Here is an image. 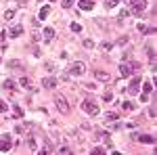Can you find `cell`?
<instances>
[{
  "instance_id": "cell-22",
  "label": "cell",
  "mask_w": 157,
  "mask_h": 155,
  "mask_svg": "<svg viewBox=\"0 0 157 155\" xmlns=\"http://www.w3.org/2000/svg\"><path fill=\"white\" fill-rule=\"evenodd\" d=\"M117 4H120V0H105V6H109V9L111 6H117Z\"/></svg>"
},
{
  "instance_id": "cell-11",
  "label": "cell",
  "mask_w": 157,
  "mask_h": 155,
  "mask_svg": "<svg viewBox=\"0 0 157 155\" xmlns=\"http://www.w3.org/2000/svg\"><path fill=\"white\" fill-rule=\"evenodd\" d=\"M15 88H17V86H15V82H13V80H4V82H2V90H6V92H15Z\"/></svg>"
},
{
  "instance_id": "cell-15",
  "label": "cell",
  "mask_w": 157,
  "mask_h": 155,
  "mask_svg": "<svg viewBox=\"0 0 157 155\" xmlns=\"http://www.w3.org/2000/svg\"><path fill=\"white\" fill-rule=\"evenodd\" d=\"M138 29H140L143 34H155V27H147L145 23H138Z\"/></svg>"
},
{
  "instance_id": "cell-23",
  "label": "cell",
  "mask_w": 157,
  "mask_h": 155,
  "mask_svg": "<svg viewBox=\"0 0 157 155\" xmlns=\"http://www.w3.org/2000/svg\"><path fill=\"white\" fill-rule=\"evenodd\" d=\"M147 55H149V61H151V63L155 61V50H153L151 46H149V50H147Z\"/></svg>"
},
{
  "instance_id": "cell-29",
  "label": "cell",
  "mask_w": 157,
  "mask_h": 155,
  "mask_svg": "<svg viewBox=\"0 0 157 155\" xmlns=\"http://www.w3.org/2000/svg\"><path fill=\"white\" fill-rule=\"evenodd\" d=\"M44 69H46V72H55V65H52V63H44Z\"/></svg>"
},
{
  "instance_id": "cell-6",
  "label": "cell",
  "mask_w": 157,
  "mask_h": 155,
  "mask_svg": "<svg viewBox=\"0 0 157 155\" xmlns=\"http://www.w3.org/2000/svg\"><path fill=\"white\" fill-rule=\"evenodd\" d=\"M11 149H13L11 136H2V138H0V151H2V153H6V151H11Z\"/></svg>"
},
{
  "instance_id": "cell-12",
  "label": "cell",
  "mask_w": 157,
  "mask_h": 155,
  "mask_svg": "<svg viewBox=\"0 0 157 155\" xmlns=\"http://www.w3.org/2000/svg\"><path fill=\"white\" fill-rule=\"evenodd\" d=\"M27 147H29V151H32V153H36V151H38L36 136H34V134H29V136H27Z\"/></svg>"
},
{
  "instance_id": "cell-25",
  "label": "cell",
  "mask_w": 157,
  "mask_h": 155,
  "mask_svg": "<svg viewBox=\"0 0 157 155\" xmlns=\"http://www.w3.org/2000/svg\"><path fill=\"white\" fill-rule=\"evenodd\" d=\"M4 17H6V21H11L13 17H15V11H13V9H9V11L4 13Z\"/></svg>"
},
{
  "instance_id": "cell-20",
  "label": "cell",
  "mask_w": 157,
  "mask_h": 155,
  "mask_svg": "<svg viewBox=\"0 0 157 155\" xmlns=\"http://www.w3.org/2000/svg\"><path fill=\"white\" fill-rule=\"evenodd\" d=\"M97 78H98V80H101V82H107V80H109L107 72H97Z\"/></svg>"
},
{
  "instance_id": "cell-13",
  "label": "cell",
  "mask_w": 157,
  "mask_h": 155,
  "mask_svg": "<svg viewBox=\"0 0 157 155\" xmlns=\"http://www.w3.org/2000/svg\"><path fill=\"white\" fill-rule=\"evenodd\" d=\"M21 34H23V27H21V25H15V27L9 29V36H11V38H19Z\"/></svg>"
},
{
  "instance_id": "cell-7",
  "label": "cell",
  "mask_w": 157,
  "mask_h": 155,
  "mask_svg": "<svg viewBox=\"0 0 157 155\" xmlns=\"http://www.w3.org/2000/svg\"><path fill=\"white\" fill-rule=\"evenodd\" d=\"M132 138H134V141H138V143H145V145H153V141H155L151 134H134Z\"/></svg>"
},
{
  "instance_id": "cell-39",
  "label": "cell",
  "mask_w": 157,
  "mask_h": 155,
  "mask_svg": "<svg viewBox=\"0 0 157 155\" xmlns=\"http://www.w3.org/2000/svg\"><path fill=\"white\" fill-rule=\"evenodd\" d=\"M0 61H2V59H0Z\"/></svg>"
},
{
  "instance_id": "cell-14",
  "label": "cell",
  "mask_w": 157,
  "mask_h": 155,
  "mask_svg": "<svg viewBox=\"0 0 157 155\" xmlns=\"http://www.w3.org/2000/svg\"><path fill=\"white\" fill-rule=\"evenodd\" d=\"M42 36H44V42H50V40L55 38V29H52V27H44V34H42Z\"/></svg>"
},
{
  "instance_id": "cell-26",
  "label": "cell",
  "mask_w": 157,
  "mask_h": 155,
  "mask_svg": "<svg viewBox=\"0 0 157 155\" xmlns=\"http://www.w3.org/2000/svg\"><path fill=\"white\" fill-rule=\"evenodd\" d=\"M115 119H117V113H111V111H109L107 113V122H115Z\"/></svg>"
},
{
  "instance_id": "cell-27",
  "label": "cell",
  "mask_w": 157,
  "mask_h": 155,
  "mask_svg": "<svg viewBox=\"0 0 157 155\" xmlns=\"http://www.w3.org/2000/svg\"><path fill=\"white\" fill-rule=\"evenodd\" d=\"M101 48H103V50H111V48H113V44H111V42H103V44H101Z\"/></svg>"
},
{
  "instance_id": "cell-37",
  "label": "cell",
  "mask_w": 157,
  "mask_h": 155,
  "mask_svg": "<svg viewBox=\"0 0 157 155\" xmlns=\"http://www.w3.org/2000/svg\"><path fill=\"white\" fill-rule=\"evenodd\" d=\"M4 38H6V32H2V34H0V44H4Z\"/></svg>"
},
{
  "instance_id": "cell-3",
  "label": "cell",
  "mask_w": 157,
  "mask_h": 155,
  "mask_svg": "<svg viewBox=\"0 0 157 155\" xmlns=\"http://www.w3.org/2000/svg\"><path fill=\"white\" fill-rule=\"evenodd\" d=\"M55 105H57V109L61 113H69V105H67V101H65L63 95H55Z\"/></svg>"
},
{
  "instance_id": "cell-32",
  "label": "cell",
  "mask_w": 157,
  "mask_h": 155,
  "mask_svg": "<svg viewBox=\"0 0 157 155\" xmlns=\"http://www.w3.org/2000/svg\"><path fill=\"white\" fill-rule=\"evenodd\" d=\"M103 99L109 103V101H113V95H111V92H105V95H103Z\"/></svg>"
},
{
  "instance_id": "cell-24",
  "label": "cell",
  "mask_w": 157,
  "mask_h": 155,
  "mask_svg": "<svg viewBox=\"0 0 157 155\" xmlns=\"http://www.w3.org/2000/svg\"><path fill=\"white\" fill-rule=\"evenodd\" d=\"M92 153H97V155H103V153H107V149H103V147H94V149H92Z\"/></svg>"
},
{
  "instance_id": "cell-4",
  "label": "cell",
  "mask_w": 157,
  "mask_h": 155,
  "mask_svg": "<svg viewBox=\"0 0 157 155\" xmlns=\"http://www.w3.org/2000/svg\"><path fill=\"white\" fill-rule=\"evenodd\" d=\"M140 82H143V78H140V76H134L132 80H130V84H128V92H130V95H138Z\"/></svg>"
},
{
  "instance_id": "cell-31",
  "label": "cell",
  "mask_w": 157,
  "mask_h": 155,
  "mask_svg": "<svg viewBox=\"0 0 157 155\" xmlns=\"http://www.w3.org/2000/svg\"><path fill=\"white\" fill-rule=\"evenodd\" d=\"M71 29L73 32H82V25L80 23H71Z\"/></svg>"
},
{
  "instance_id": "cell-21",
  "label": "cell",
  "mask_w": 157,
  "mask_h": 155,
  "mask_svg": "<svg viewBox=\"0 0 157 155\" xmlns=\"http://www.w3.org/2000/svg\"><path fill=\"white\" fill-rule=\"evenodd\" d=\"M57 151H59V153H63V155H69V153H71V149H69V147H65V145H63V147H59Z\"/></svg>"
},
{
  "instance_id": "cell-18",
  "label": "cell",
  "mask_w": 157,
  "mask_h": 155,
  "mask_svg": "<svg viewBox=\"0 0 157 155\" xmlns=\"http://www.w3.org/2000/svg\"><path fill=\"white\" fill-rule=\"evenodd\" d=\"M48 15H50V6H42L40 9V19H46Z\"/></svg>"
},
{
  "instance_id": "cell-5",
  "label": "cell",
  "mask_w": 157,
  "mask_h": 155,
  "mask_svg": "<svg viewBox=\"0 0 157 155\" xmlns=\"http://www.w3.org/2000/svg\"><path fill=\"white\" fill-rule=\"evenodd\" d=\"M84 72H86V65L82 61H75L71 67H69V73H71V76H82Z\"/></svg>"
},
{
  "instance_id": "cell-16",
  "label": "cell",
  "mask_w": 157,
  "mask_h": 155,
  "mask_svg": "<svg viewBox=\"0 0 157 155\" xmlns=\"http://www.w3.org/2000/svg\"><path fill=\"white\" fill-rule=\"evenodd\" d=\"M9 69H23L21 61H9Z\"/></svg>"
},
{
  "instance_id": "cell-33",
  "label": "cell",
  "mask_w": 157,
  "mask_h": 155,
  "mask_svg": "<svg viewBox=\"0 0 157 155\" xmlns=\"http://www.w3.org/2000/svg\"><path fill=\"white\" fill-rule=\"evenodd\" d=\"M4 111H6V103L0 99V113H4Z\"/></svg>"
},
{
  "instance_id": "cell-8",
  "label": "cell",
  "mask_w": 157,
  "mask_h": 155,
  "mask_svg": "<svg viewBox=\"0 0 157 155\" xmlns=\"http://www.w3.org/2000/svg\"><path fill=\"white\" fill-rule=\"evenodd\" d=\"M78 6L82 11H92L94 9V0H78Z\"/></svg>"
},
{
  "instance_id": "cell-10",
  "label": "cell",
  "mask_w": 157,
  "mask_h": 155,
  "mask_svg": "<svg viewBox=\"0 0 157 155\" xmlns=\"http://www.w3.org/2000/svg\"><path fill=\"white\" fill-rule=\"evenodd\" d=\"M42 86H44V88H48V90L57 88V78H44V80H42Z\"/></svg>"
},
{
  "instance_id": "cell-2",
  "label": "cell",
  "mask_w": 157,
  "mask_h": 155,
  "mask_svg": "<svg viewBox=\"0 0 157 155\" xmlns=\"http://www.w3.org/2000/svg\"><path fill=\"white\" fill-rule=\"evenodd\" d=\"M82 109H84L88 115H98V105L94 99H84L82 101Z\"/></svg>"
},
{
  "instance_id": "cell-36",
  "label": "cell",
  "mask_w": 157,
  "mask_h": 155,
  "mask_svg": "<svg viewBox=\"0 0 157 155\" xmlns=\"http://www.w3.org/2000/svg\"><path fill=\"white\" fill-rule=\"evenodd\" d=\"M126 15H128V11H126V9H124V11L120 13V21H124V19H126Z\"/></svg>"
},
{
  "instance_id": "cell-38",
  "label": "cell",
  "mask_w": 157,
  "mask_h": 155,
  "mask_svg": "<svg viewBox=\"0 0 157 155\" xmlns=\"http://www.w3.org/2000/svg\"><path fill=\"white\" fill-rule=\"evenodd\" d=\"M50 2H52V0H50Z\"/></svg>"
},
{
  "instance_id": "cell-34",
  "label": "cell",
  "mask_w": 157,
  "mask_h": 155,
  "mask_svg": "<svg viewBox=\"0 0 157 155\" xmlns=\"http://www.w3.org/2000/svg\"><path fill=\"white\" fill-rule=\"evenodd\" d=\"M15 115H19V118H21V115H23V109H21V107H15Z\"/></svg>"
},
{
  "instance_id": "cell-28",
  "label": "cell",
  "mask_w": 157,
  "mask_h": 155,
  "mask_svg": "<svg viewBox=\"0 0 157 155\" xmlns=\"http://www.w3.org/2000/svg\"><path fill=\"white\" fill-rule=\"evenodd\" d=\"M19 84H21V86H23V88H27V86H29V80H27V78H21V80H19Z\"/></svg>"
},
{
  "instance_id": "cell-19",
  "label": "cell",
  "mask_w": 157,
  "mask_h": 155,
  "mask_svg": "<svg viewBox=\"0 0 157 155\" xmlns=\"http://www.w3.org/2000/svg\"><path fill=\"white\" fill-rule=\"evenodd\" d=\"M121 111H134V103H130V101L121 103Z\"/></svg>"
},
{
  "instance_id": "cell-30",
  "label": "cell",
  "mask_w": 157,
  "mask_h": 155,
  "mask_svg": "<svg viewBox=\"0 0 157 155\" xmlns=\"http://www.w3.org/2000/svg\"><path fill=\"white\" fill-rule=\"evenodd\" d=\"M73 2H75V0H63V6L69 9V6H73Z\"/></svg>"
},
{
  "instance_id": "cell-35",
  "label": "cell",
  "mask_w": 157,
  "mask_h": 155,
  "mask_svg": "<svg viewBox=\"0 0 157 155\" xmlns=\"http://www.w3.org/2000/svg\"><path fill=\"white\" fill-rule=\"evenodd\" d=\"M84 46H86V48H92L94 44H92V40H84Z\"/></svg>"
},
{
  "instance_id": "cell-9",
  "label": "cell",
  "mask_w": 157,
  "mask_h": 155,
  "mask_svg": "<svg viewBox=\"0 0 157 155\" xmlns=\"http://www.w3.org/2000/svg\"><path fill=\"white\" fill-rule=\"evenodd\" d=\"M130 4L134 6V11H136V13H140V11H145V9H147V0H130Z\"/></svg>"
},
{
  "instance_id": "cell-1",
  "label": "cell",
  "mask_w": 157,
  "mask_h": 155,
  "mask_svg": "<svg viewBox=\"0 0 157 155\" xmlns=\"http://www.w3.org/2000/svg\"><path fill=\"white\" fill-rule=\"evenodd\" d=\"M138 67H140V65L134 63V61H130V63H121V65H120V76H121V78H128V76H132Z\"/></svg>"
},
{
  "instance_id": "cell-17",
  "label": "cell",
  "mask_w": 157,
  "mask_h": 155,
  "mask_svg": "<svg viewBox=\"0 0 157 155\" xmlns=\"http://www.w3.org/2000/svg\"><path fill=\"white\" fill-rule=\"evenodd\" d=\"M40 153L42 155H48V153H52V147H50L46 141H44V145H42V149H40Z\"/></svg>"
}]
</instances>
